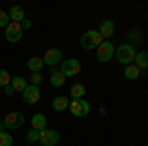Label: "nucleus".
<instances>
[{
    "label": "nucleus",
    "mask_w": 148,
    "mask_h": 146,
    "mask_svg": "<svg viewBox=\"0 0 148 146\" xmlns=\"http://www.w3.org/2000/svg\"><path fill=\"white\" fill-rule=\"evenodd\" d=\"M42 73H32L30 75V85H36V87H40V83H42Z\"/></svg>",
    "instance_id": "393cba45"
},
{
    "label": "nucleus",
    "mask_w": 148,
    "mask_h": 146,
    "mask_svg": "<svg viewBox=\"0 0 148 146\" xmlns=\"http://www.w3.org/2000/svg\"><path fill=\"white\" fill-rule=\"evenodd\" d=\"M97 32L103 36L105 42H111V38L114 36V22H113V20H103Z\"/></svg>",
    "instance_id": "9b49d317"
},
{
    "label": "nucleus",
    "mask_w": 148,
    "mask_h": 146,
    "mask_svg": "<svg viewBox=\"0 0 148 146\" xmlns=\"http://www.w3.org/2000/svg\"><path fill=\"white\" fill-rule=\"evenodd\" d=\"M14 138H12L10 132H6V130H2L0 132V146H14Z\"/></svg>",
    "instance_id": "412c9836"
},
{
    "label": "nucleus",
    "mask_w": 148,
    "mask_h": 146,
    "mask_svg": "<svg viewBox=\"0 0 148 146\" xmlns=\"http://www.w3.org/2000/svg\"><path fill=\"white\" fill-rule=\"evenodd\" d=\"M69 95H71V99H73V101L83 99V95H85V85H83V83H73V85H71V89H69Z\"/></svg>",
    "instance_id": "6ab92c4d"
},
{
    "label": "nucleus",
    "mask_w": 148,
    "mask_h": 146,
    "mask_svg": "<svg viewBox=\"0 0 148 146\" xmlns=\"http://www.w3.org/2000/svg\"><path fill=\"white\" fill-rule=\"evenodd\" d=\"M44 59V65H49V67H53V65H59L61 63V59H63V56H61V51L59 49H47L46 56L42 57Z\"/></svg>",
    "instance_id": "9d476101"
},
{
    "label": "nucleus",
    "mask_w": 148,
    "mask_h": 146,
    "mask_svg": "<svg viewBox=\"0 0 148 146\" xmlns=\"http://www.w3.org/2000/svg\"><path fill=\"white\" fill-rule=\"evenodd\" d=\"M46 126H47V119H46V114H44V112H36L34 117H32V128L42 132V130H44Z\"/></svg>",
    "instance_id": "4468645a"
},
{
    "label": "nucleus",
    "mask_w": 148,
    "mask_h": 146,
    "mask_svg": "<svg viewBox=\"0 0 148 146\" xmlns=\"http://www.w3.org/2000/svg\"><path fill=\"white\" fill-rule=\"evenodd\" d=\"M69 111L73 117H87L89 112H91V105L85 101V99H77V101H71L69 103Z\"/></svg>",
    "instance_id": "20e7f679"
},
{
    "label": "nucleus",
    "mask_w": 148,
    "mask_h": 146,
    "mask_svg": "<svg viewBox=\"0 0 148 146\" xmlns=\"http://www.w3.org/2000/svg\"><path fill=\"white\" fill-rule=\"evenodd\" d=\"M103 42H105V40H103V36L99 34L97 30H87L79 40V44H81L83 49H97Z\"/></svg>",
    "instance_id": "f03ea898"
},
{
    "label": "nucleus",
    "mask_w": 148,
    "mask_h": 146,
    "mask_svg": "<svg viewBox=\"0 0 148 146\" xmlns=\"http://www.w3.org/2000/svg\"><path fill=\"white\" fill-rule=\"evenodd\" d=\"M4 93H6V95H14V89H12V85H6V87H4Z\"/></svg>",
    "instance_id": "bb28decb"
},
{
    "label": "nucleus",
    "mask_w": 148,
    "mask_h": 146,
    "mask_svg": "<svg viewBox=\"0 0 148 146\" xmlns=\"http://www.w3.org/2000/svg\"><path fill=\"white\" fill-rule=\"evenodd\" d=\"M114 57H116L119 63H123V65L126 67V65L134 63L136 49H134V45H132V44H121L116 49H114Z\"/></svg>",
    "instance_id": "f257e3e1"
},
{
    "label": "nucleus",
    "mask_w": 148,
    "mask_h": 146,
    "mask_svg": "<svg viewBox=\"0 0 148 146\" xmlns=\"http://www.w3.org/2000/svg\"><path fill=\"white\" fill-rule=\"evenodd\" d=\"M65 75H63V73H61V71H56V69H53V71H51V73H49V83H51V87H63V83H65Z\"/></svg>",
    "instance_id": "2eb2a0df"
},
{
    "label": "nucleus",
    "mask_w": 148,
    "mask_h": 146,
    "mask_svg": "<svg viewBox=\"0 0 148 146\" xmlns=\"http://www.w3.org/2000/svg\"><path fill=\"white\" fill-rule=\"evenodd\" d=\"M125 77H126V79H130V81H134V79L140 77V69H138L134 63L126 65V67H125Z\"/></svg>",
    "instance_id": "aec40b11"
},
{
    "label": "nucleus",
    "mask_w": 148,
    "mask_h": 146,
    "mask_svg": "<svg viewBox=\"0 0 148 146\" xmlns=\"http://www.w3.org/2000/svg\"><path fill=\"white\" fill-rule=\"evenodd\" d=\"M10 24V16H8V12L0 10V28H6Z\"/></svg>",
    "instance_id": "b1692460"
},
{
    "label": "nucleus",
    "mask_w": 148,
    "mask_h": 146,
    "mask_svg": "<svg viewBox=\"0 0 148 146\" xmlns=\"http://www.w3.org/2000/svg\"><path fill=\"white\" fill-rule=\"evenodd\" d=\"M40 97H42L40 87H36V85H30V83H28V87H26L24 93H22L24 103H26V105H36V103L40 101Z\"/></svg>",
    "instance_id": "1a4fd4ad"
},
{
    "label": "nucleus",
    "mask_w": 148,
    "mask_h": 146,
    "mask_svg": "<svg viewBox=\"0 0 148 146\" xmlns=\"http://www.w3.org/2000/svg\"><path fill=\"white\" fill-rule=\"evenodd\" d=\"M59 132L57 130H51V128H44L40 132V144L42 146H56L59 142Z\"/></svg>",
    "instance_id": "6e6552de"
},
{
    "label": "nucleus",
    "mask_w": 148,
    "mask_h": 146,
    "mask_svg": "<svg viewBox=\"0 0 148 146\" xmlns=\"http://www.w3.org/2000/svg\"><path fill=\"white\" fill-rule=\"evenodd\" d=\"M4 128H10V130H16L24 124V114L20 111H10L6 117H4Z\"/></svg>",
    "instance_id": "39448f33"
},
{
    "label": "nucleus",
    "mask_w": 148,
    "mask_h": 146,
    "mask_svg": "<svg viewBox=\"0 0 148 146\" xmlns=\"http://www.w3.org/2000/svg\"><path fill=\"white\" fill-rule=\"evenodd\" d=\"M26 138H28V142H38V144H40V130H34V128H32V130L26 134Z\"/></svg>",
    "instance_id": "5701e85b"
},
{
    "label": "nucleus",
    "mask_w": 148,
    "mask_h": 146,
    "mask_svg": "<svg viewBox=\"0 0 148 146\" xmlns=\"http://www.w3.org/2000/svg\"><path fill=\"white\" fill-rule=\"evenodd\" d=\"M28 69H30V73H40L44 69V59L42 57H30L28 59Z\"/></svg>",
    "instance_id": "a211bd4d"
},
{
    "label": "nucleus",
    "mask_w": 148,
    "mask_h": 146,
    "mask_svg": "<svg viewBox=\"0 0 148 146\" xmlns=\"http://www.w3.org/2000/svg\"><path fill=\"white\" fill-rule=\"evenodd\" d=\"M30 28H32V22H30V20H24L22 22V30H30Z\"/></svg>",
    "instance_id": "a878e982"
},
{
    "label": "nucleus",
    "mask_w": 148,
    "mask_h": 146,
    "mask_svg": "<svg viewBox=\"0 0 148 146\" xmlns=\"http://www.w3.org/2000/svg\"><path fill=\"white\" fill-rule=\"evenodd\" d=\"M10 81H12L10 73H8L6 69H0V87H6V85H10Z\"/></svg>",
    "instance_id": "4be33fe9"
},
{
    "label": "nucleus",
    "mask_w": 148,
    "mask_h": 146,
    "mask_svg": "<svg viewBox=\"0 0 148 146\" xmlns=\"http://www.w3.org/2000/svg\"><path fill=\"white\" fill-rule=\"evenodd\" d=\"M114 47L111 42H103L99 47H97V59L101 61V63H107V61H111L114 57Z\"/></svg>",
    "instance_id": "0eeeda50"
},
{
    "label": "nucleus",
    "mask_w": 148,
    "mask_h": 146,
    "mask_svg": "<svg viewBox=\"0 0 148 146\" xmlns=\"http://www.w3.org/2000/svg\"><path fill=\"white\" fill-rule=\"evenodd\" d=\"M10 85H12V89H14V93H18V91H20V93H24V89L28 87V79L16 75V77H12Z\"/></svg>",
    "instance_id": "dca6fc26"
},
{
    "label": "nucleus",
    "mask_w": 148,
    "mask_h": 146,
    "mask_svg": "<svg viewBox=\"0 0 148 146\" xmlns=\"http://www.w3.org/2000/svg\"><path fill=\"white\" fill-rule=\"evenodd\" d=\"M2 130H4V123L0 121V132H2Z\"/></svg>",
    "instance_id": "cd10ccee"
},
{
    "label": "nucleus",
    "mask_w": 148,
    "mask_h": 146,
    "mask_svg": "<svg viewBox=\"0 0 148 146\" xmlns=\"http://www.w3.org/2000/svg\"><path fill=\"white\" fill-rule=\"evenodd\" d=\"M69 99L65 97V95H57V97H53V101H51V107H53V111H67L69 109Z\"/></svg>",
    "instance_id": "f8f14e48"
},
{
    "label": "nucleus",
    "mask_w": 148,
    "mask_h": 146,
    "mask_svg": "<svg viewBox=\"0 0 148 146\" xmlns=\"http://www.w3.org/2000/svg\"><path fill=\"white\" fill-rule=\"evenodd\" d=\"M4 36H6V40L12 42V44H16V42H20L24 36V30H22V24H16V22H10L6 28H4Z\"/></svg>",
    "instance_id": "423d86ee"
},
{
    "label": "nucleus",
    "mask_w": 148,
    "mask_h": 146,
    "mask_svg": "<svg viewBox=\"0 0 148 146\" xmlns=\"http://www.w3.org/2000/svg\"><path fill=\"white\" fill-rule=\"evenodd\" d=\"M59 71L65 75V77H75V75H79L81 71V63L79 59H65V61H61L59 63Z\"/></svg>",
    "instance_id": "7ed1b4c3"
},
{
    "label": "nucleus",
    "mask_w": 148,
    "mask_h": 146,
    "mask_svg": "<svg viewBox=\"0 0 148 146\" xmlns=\"http://www.w3.org/2000/svg\"><path fill=\"white\" fill-rule=\"evenodd\" d=\"M134 65L138 69H148V51L142 49V51H136V57H134Z\"/></svg>",
    "instance_id": "f3484780"
},
{
    "label": "nucleus",
    "mask_w": 148,
    "mask_h": 146,
    "mask_svg": "<svg viewBox=\"0 0 148 146\" xmlns=\"http://www.w3.org/2000/svg\"><path fill=\"white\" fill-rule=\"evenodd\" d=\"M8 16H10V22H16V24H22L26 20V12H24L22 6H12Z\"/></svg>",
    "instance_id": "ddd939ff"
}]
</instances>
